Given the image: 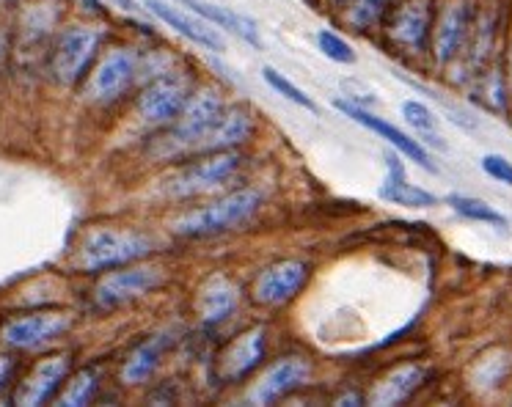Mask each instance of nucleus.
I'll list each match as a JSON object with an SVG mask.
<instances>
[{
    "mask_svg": "<svg viewBox=\"0 0 512 407\" xmlns=\"http://www.w3.org/2000/svg\"><path fill=\"white\" fill-rule=\"evenodd\" d=\"M262 207V193L259 190H234L229 196L212 201L207 207L193 209L188 215L174 220V231L179 237H212V234H223V231L240 226L254 215L256 209Z\"/></svg>",
    "mask_w": 512,
    "mask_h": 407,
    "instance_id": "obj_1",
    "label": "nucleus"
},
{
    "mask_svg": "<svg viewBox=\"0 0 512 407\" xmlns=\"http://www.w3.org/2000/svg\"><path fill=\"white\" fill-rule=\"evenodd\" d=\"M152 251V240L138 231L124 229H97L86 234V240L78 248V264L83 273H105L113 267L144 259Z\"/></svg>",
    "mask_w": 512,
    "mask_h": 407,
    "instance_id": "obj_2",
    "label": "nucleus"
},
{
    "mask_svg": "<svg viewBox=\"0 0 512 407\" xmlns=\"http://www.w3.org/2000/svg\"><path fill=\"white\" fill-rule=\"evenodd\" d=\"M243 157L226 149V152H210L199 163H190L179 168L177 174H171L163 182V193L174 198L199 196V193H210L215 187H221L226 179H232L234 171L240 168Z\"/></svg>",
    "mask_w": 512,
    "mask_h": 407,
    "instance_id": "obj_3",
    "label": "nucleus"
},
{
    "mask_svg": "<svg viewBox=\"0 0 512 407\" xmlns=\"http://www.w3.org/2000/svg\"><path fill=\"white\" fill-rule=\"evenodd\" d=\"M102 33L89 25H72L58 36L53 47V77L61 86H75L78 80L89 75V66L94 64V55L100 50Z\"/></svg>",
    "mask_w": 512,
    "mask_h": 407,
    "instance_id": "obj_4",
    "label": "nucleus"
},
{
    "mask_svg": "<svg viewBox=\"0 0 512 407\" xmlns=\"http://www.w3.org/2000/svg\"><path fill=\"white\" fill-rule=\"evenodd\" d=\"M223 116V102L218 97V91L204 88L199 94L185 102V108L179 113L174 124H171V138L168 141L177 146H196V143L207 135V132L218 124Z\"/></svg>",
    "mask_w": 512,
    "mask_h": 407,
    "instance_id": "obj_5",
    "label": "nucleus"
},
{
    "mask_svg": "<svg viewBox=\"0 0 512 407\" xmlns=\"http://www.w3.org/2000/svg\"><path fill=\"white\" fill-rule=\"evenodd\" d=\"M135 53L133 50H113L102 58L97 69L89 75L86 97L97 105H111L130 88L135 77Z\"/></svg>",
    "mask_w": 512,
    "mask_h": 407,
    "instance_id": "obj_6",
    "label": "nucleus"
},
{
    "mask_svg": "<svg viewBox=\"0 0 512 407\" xmlns=\"http://www.w3.org/2000/svg\"><path fill=\"white\" fill-rule=\"evenodd\" d=\"M163 281V275L155 267H133V270H119L102 278L94 289V300L100 308H119L133 303L138 297L149 295Z\"/></svg>",
    "mask_w": 512,
    "mask_h": 407,
    "instance_id": "obj_7",
    "label": "nucleus"
},
{
    "mask_svg": "<svg viewBox=\"0 0 512 407\" xmlns=\"http://www.w3.org/2000/svg\"><path fill=\"white\" fill-rule=\"evenodd\" d=\"M72 325V317L67 314H56V311H47V314H28L9 322L0 339L6 341L14 350H39L47 347L56 339H61Z\"/></svg>",
    "mask_w": 512,
    "mask_h": 407,
    "instance_id": "obj_8",
    "label": "nucleus"
},
{
    "mask_svg": "<svg viewBox=\"0 0 512 407\" xmlns=\"http://www.w3.org/2000/svg\"><path fill=\"white\" fill-rule=\"evenodd\" d=\"M309 278V264L301 259H284L270 264L265 273L256 278L254 300L262 306H281L298 295Z\"/></svg>",
    "mask_w": 512,
    "mask_h": 407,
    "instance_id": "obj_9",
    "label": "nucleus"
},
{
    "mask_svg": "<svg viewBox=\"0 0 512 407\" xmlns=\"http://www.w3.org/2000/svg\"><path fill=\"white\" fill-rule=\"evenodd\" d=\"M334 108L342 110L345 116H350V119L356 121V124H364L367 130L378 132L383 141H389L394 149L400 154H405L411 163L422 165L424 171H430V174H435L438 168L433 165V157L427 154V149H424L422 143L413 141L411 135H405L402 130H397L394 124H389L386 119H378V116H372L369 110L358 108V105H353V102H347V99H334Z\"/></svg>",
    "mask_w": 512,
    "mask_h": 407,
    "instance_id": "obj_10",
    "label": "nucleus"
},
{
    "mask_svg": "<svg viewBox=\"0 0 512 407\" xmlns=\"http://www.w3.org/2000/svg\"><path fill=\"white\" fill-rule=\"evenodd\" d=\"M188 88L182 80L177 77H160L155 83H149V86L141 91V97H138V113H141V119L146 124H174L182 108H185V102H188Z\"/></svg>",
    "mask_w": 512,
    "mask_h": 407,
    "instance_id": "obj_11",
    "label": "nucleus"
},
{
    "mask_svg": "<svg viewBox=\"0 0 512 407\" xmlns=\"http://www.w3.org/2000/svg\"><path fill=\"white\" fill-rule=\"evenodd\" d=\"M312 374V366L306 358H298V355H287L281 358L279 363H273L268 372L262 374V380L254 385L251 391V402L256 405H273L279 402L292 391H298Z\"/></svg>",
    "mask_w": 512,
    "mask_h": 407,
    "instance_id": "obj_12",
    "label": "nucleus"
},
{
    "mask_svg": "<svg viewBox=\"0 0 512 407\" xmlns=\"http://www.w3.org/2000/svg\"><path fill=\"white\" fill-rule=\"evenodd\" d=\"M69 374V355H53L34 366V372L25 377L20 388L14 391V405L36 407L45 405L50 396H56L61 383Z\"/></svg>",
    "mask_w": 512,
    "mask_h": 407,
    "instance_id": "obj_13",
    "label": "nucleus"
},
{
    "mask_svg": "<svg viewBox=\"0 0 512 407\" xmlns=\"http://www.w3.org/2000/svg\"><path fill=\"white\" fill-rule=\"evenodd\" d=\"M430 0H405L389 17V36L408 50H424L430 33Z\"/></svg>",
    "mask_w": 512,
    "mask_h": 407,
    "instance_id": "obj_14",
    "label": "nucleus"
},
{
    "mask_svg": "<svg viewBox=\"0 0 512 407\" xmlns=\"http://www.w3.org/2000/svg\"><path fill=\"white\" fill-rule=\"evenodd\" d=\"M146 9L152 11L157 20L166 22L168 28L188 36L190 42L201 44V47H207L212 53H223V39L218 36V31H212L207 22L190 17L188 9H177V6H171L166 0H146Z\"/></svg>",
    "mask_w": 512,
    "mask_h": 407,
    "instance_id": "obj_15",
    "label": "nucleus"
},
{
    "mask_svg": "<svg viewBox=\"0 0 512 407\" xmlns=\"http://www.w3.org/2000/svg\"><path fill=\"white\" fill-rule=\"evenodd\" d=\"M262 358H265V328L245 330L243 336H237L232 347L223 352L221 377L223 380H240L248 372H254Z\"/></svg>",
    "mask_w": 512,
    "mask_h": 407,
    "instance_id": "obj_16",
    "label": "nucleus"
},
{
    "mask_svg": "<svg viewBox=\"0 0 512 407\" xmlns=\"http://www.w3.org/2000/svg\"><path fill=\"white\" fill-rule=\"evenodd\" d=\"M251 132H254V119H251V113L245 108H232L226 110L221 119H218V124L196 143V149L204 154L226 152V149H234V146H240V143L248 141Z\"/></svg>",
    "mask_w": 512,
    "mask_h": 407,
    "instance_id": "obj_17",
    "label": "nucleus"
},
{
    "mask_svg": "<svg viewBox=\"0 0 512 407\" xmlns=\"http://www.w3.org/2000/svg\"><path fill=\"white\" fill-rule=\"evenodd\" d=\"M168 344H171V333L168 330H160L155 336H149L144 344H138L130 355H127V361L122 366V380L127 385H141L146 383L155 369L160 366V358H163V352L168 350Z\"/></svg>",
    "mask_w": 512,
    "mask_h": 407,
    "instance_id": "obj_18",
    "label": "nucleus"
},
{
    "mask_svg": "<svg viewBox=\"0 0 512 407\" xmlns=\"http://www.w3.org/2000/svg\"><path fill=\"white\" fill-rule=\"evenodd\" d=\"M468 25H471V11L466 3H455L446 9L438 22V31H435V61L438 64H449L455 58L457 50L463 47Z\"/></svg>",
    "mask_w": 512,
    "mask_h": 407,
    "instance_id": "obj_19",
    "label": "nucleus"
},
{
    "mask_svg": "<svg viewBox=\"0 0 512 407\" xmlns=\"http://www.w3.org/2000/svg\"><path fill=\"white\" fill-rule=\"evenodd\" d=\"M179 3L188 11H193L196 17H201V20L215 22V25L226 28V31H232L237 39H243L245 44H251L256 50L262 47L256 25L251 20H245L243 14H237L232 9H223V6H215V3H207V0H179Z\"/></svg>",
    "mask_w": 512,
    "mask_h": 407,
    "instance_id": "obj_20",
    "label": "nucleus"
},
{
    "mask_svg": "<svg viewBox=\"0 0 512 407\" xmlns=\"http://www.w3.org/2000/svg\"><path fill=\"white\" fill-rule=\"evenodd\" d=\"M380 198H386L391 204H400V207H435L438 204V196H433L430 190H422V187L411 185L405 179V171H402V163L397 157H389V176L386 182L378 190Z\"/></svg>",
    "mask_w": 512,
    "mask_h": 407,
    "instance_id": "obj_21",
    "label": "nucleus"
},
{
    "mask_svg": "<svg viewBox=\"0 0 512 407\" xmlns=\"http://www.w3.org/2000/svg\"><path fill=\"white\" fill-rule=\"evenodd\" d=\"M424 372L419 366H400L391 374H386L369 394V405H400L411 399L413 391L422 385Z\"/></svg>",
    "mask_w": 512,
    "mask_h": 407,
    "instance_id": "obj_22",
    "label": "nucleus"
},
{
    "mask_svg": "<svg viewBox=\"0 0 512 407\" xmlns=\"http://www.w3.org/2000/svg\"><path fill=\"white\" fill-rule=\"evenodd\" d=\"M237 306V286L226 278H212L199 297V317L204 325H218Z\"/></svg>",
    "mask_w": 512,
    "mask_h": 407,
    "instance_id": "obj_23",
    "label": "nucleus"
},
{
    "mask_svg": "<svg viewBox=\"0 0 512 407\" xmlns=\"http://www.w3.org/2000/svg\"><path fill=\"white\" fill-rule=\"evenodd\" d=\"M446 204L455 209L457 215H463V218L477 220V223H488V226H499V229H507V218H504L496 207H490L488 201H482V198L452 193V196L446 198Z\"/></svg>",
    "mask_w": 512,
    "mask_h": 407,
    "instance_id": "obj_24",
    "label": "nucleus"
},
{
    "mask_svg": "<svg viewBox=\"0 0 512 407\" xmlns=\"http://www.w3.org/2000/svg\"><path fill=\"white\" fill-rule=\"evenodd\" d=\"M402 116L408 119V124H411L413 130H419V135H422L424 141L433 143L435 149H441L444 152L446 143L444 138L438 135V119H435V113L427 105H422V102H416V99H405L402 102Z\"/></svg>",
    "mask_w": 512,
    "mask_h": 407,
    "instance_id": "obj_25",
    "label": "nucleus"
},
{
    "mask_svg": "<svg viewBox=\"0 0 512 407\" xmlns=\"http://www.w3.org/2000/svg\"><path fill=\"white\" fill-rule=\"evenodd\" d=\"M97 385H100V372L89 366V369H80L64 388V394L58 396V405L61 407H83L89 405L91 396L97 394Z\"/></svg>",
    "mask_w": 512,
    "mask_h": 407,
    "instance_id": "obj_26",
    "label": "nucleus"
},
{
    "mask_svg": "<svg viewBox=\"0 0 512 407\" xmlns=\"http://www.w3.org/2000/svg\"><path fill=\"white\" fill-rule=\"evenodd\" d=\"M262 77H265V83H268L279 97H284L287 102H292V105H301V108L306 110H317V105H314V99L303 91V88H298L292 80H287V77L281 75V72H276L273 66H265L262 69Z\"/></svg>",
    "mask_w": 512,
    "mask_h": 407,
    "instance_id": "obj_27",
    "label": "nucleus"
},
{
    "mask_svg": "<svg viewBox=\"0 0 512 407\" xmlns=\"http://www.w3.org/2000/svg\"><path fill=\"white\" fill-rule=\"evenodd\" d=\"M317 47H320V53L325 55V58H331V61H336V64H356V50L350 47V44L339 36V33L334 31H317Z\"/></svg>",
    "mask_w": 512,
    "mask_h": 407,
    "instance_id": "obj_28",
    "label": "nucleus"
},
{
    "mask_svg": "<svg viewBox=\"0 0 512 407\" xmlns=\"http://www.w3.org/2000/svg\"><path fill=\"white\" fill-rule=\"evenodd\" d=\"M391 0H356L353 3V9L347 14V22L353 25V28H369L372 22H378L383 17V11L389 6Z\"/></svg>",
    "mask_w": 512,
    "mask_h": 407,
    "instance_id": "obj_29",
    "label": "nucleus"
},
{
    "mask_svg": "<svg viewBox=\"0 0 512 407\" xmlns=\"http://www.w3.org/2000/svg\"><path fill=\"white\" fill-rule=\"evenodd\" d=\"M482 171H485L490 179L501 182V185L512 187V163L507 157H501V154H485V157H482Z\"/></svg>",
    "mask_w": 512,
    "mask_h": 407,
    "instance_id": "obj_30",
    "label": "nucleus"
},
{
    "mask_svg": "<svg viewBox=\"0 0 512 407\" xmlns=\"http://www.w3.org/2000/svg\"><path fill=\"white\" fill-rule=\"evenodd\" d=\"M12 372H14V358H9V355H0V391L6 388L9 380H12Z\"/></svg>",
    "mask_w": 512,
    "mask_h": 407,
    "instance_id": "obj_31",
    "label": "nucleus"
},
{
    "mask_svg": "<svg viewBox=\"0 0 512 407\" xmlns=\"http://www.w3.org/2000/svg\"><path fill=\"white\" fill-rule=\"evenodd\" d=\"M113 3H116V6H122V9L133 11V14H138V11H141V6H138L135 0H113Z\"/></svg>",
    "mask_w": 512,
    "mask_h": 407,
    "instance_id": "obj_32",
    "label": "nucleus"
}]
</instances>
